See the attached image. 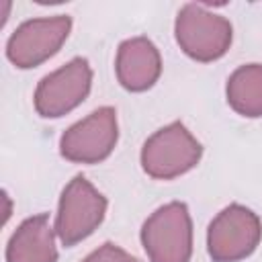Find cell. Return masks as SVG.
Wrapping results in <instances>:
<instances>
[{"mask_svg":"<svg viewBox=\"0 0 262 262\" xmlns=\"http://www.w3.org/2000/svg\"><path fill=\"white\" fill-rule=\"evenodd\" d=\"M106 199L100 194L86 176L76 174L59 196L55 233L66 248L86 239L104 219Z\"/></svg>","mask_w":262,"mask_h":262,"instance_id":"277c9868","label":"cell"},{"mask_svg":"<svg viewBox=\"0 0 262 262\" xmlns=\"http://www.w3.org/2000/svg\"><path fill=\"white\" fill-rule=\"evenodd\" d=\"M227 102L242 117H262V63L237 68L227 80Z\"/></svg>","mask_w":262,"mask_h":262,"instance_id":"8fae6325","label":"cell"},{"mask_svg":"<svg viewBox=\"0 0 262 262\" xmlns=\"http://www.w3.org/2000/svg\"><path fill=\"white\" fill-rule=\"evenodd\" d=\"M115 70L125 90L143 92L158 82L162 74V57L147 37H131L119 45Z\"/></svg>","mask_w":262,"mask_h":262,"instance_id":"9c48e42d","label":"cell"},{"mask_svg":"<svg viewBox=\"0 0 262 262\" xmlns=\"http://www.w3.org/2000/svg\"><path fill=\"white\" fill-rule=\"evenodd\" d=\"M117 139V111L100 106L61 135L59 154L74 164H98L111 156Z\"/></svg>","mask_w":262,"mask_h":262,"instance_id":"8992f818","label":"cell"},{"mask_svg":"<svg viewBox=\"0 0 262 262\" xmlns=\"http://www.w3.org/2000/svg\"><path fill=\"white\" fill-rule=\"evenodd\" d=\"M82 262H141V260L135 258V256H131L129 252H125L117 244L106 242L98 250H94L92 254H88Z\"/></svg>","mask_w":262,"mask_h":262,"instance_id":"7c38bea8","label":"cell"},{"mask_svg":"<svg viewBox=\"0 0 262 262\" xmlns=\"http://www.w3.org/2000/svg\"><path fill=\"white\" fill-rule=\"evenodd\" d=\"M176 41L180 49L196 61H215L223 57L231 45V23L215 12H209L203 4H184L174 25Z\"/></svg>","mask_w":262,"mask_h":262,"instance_id":"3957f363","label":"cell"},{"mask_svg":"<svg viewBox=\"0 0 262 262\" xmlns=\"http://www.w3.org/2000/svg\"><path fill=\"white\" fill-rule=\"evenodd\" d=\"M72 29L68 14L31 18L23 23L6 43V57L20 70L35 68L49 59L63 45Z\"/></svg>","mask_w":262,"mask_h":262,"instance_id":"ba28073f","label":"cell"},{"mask_svg":"<svg viewBox=\"0 0 262 262\" xmlns=\"http://www.w3.org/2000/svg\"><path fill=\"white\" fill-rule=\"evenodd\" d=\"M203 156V145L182 121L158 129L141 147V166L156 180H172L192 170Z\"/></svg>","mask_w":262,"mask_h":262,"instance_id":"6da1fadb","label":"cell"},{"mask_svg":"<svg viewBox=\"0 0 262 262\" xmlns=\"http://www.w3.org/2000/svg\"><path fill=\"white\" fill-rule=\"evenodd\" d=\"M92 70L88 59L74 57L59 70L47 74L35 90V111L45 119H57L74 111L88 96Z\"/></svg>","mask_w":262,"mask_h":262,"instance_id":"52a82bcc","label":"cell"},{"mask_svg":"<svg viewBox=\"0 0 262 262\" xmlns=\"http://www.w3.org/2000/svg\"><path fill=\"white\" fill-rule=\"evenodd\" d=\"M141 244L151 262H188L192 254L188 207L172 201L156 209L141 227Z\"/></svg>","mask_w":262,"mask_h":262,"instance_id":"7a4b0ae2","label":"cell"},{"mask_svg":"<svg viewBox=\"0 0 262 262\" xmlns=\"http://www.w3.org/2000/svg\"><path fill=\"white\" fill-rule=\"evenodd\" d=\"M260 237V217L252 209L233 203L209 223L207 250L213 262H239L258 248Z\"/></svg>","mask_w":262,"mask_h":262,"instance_id":"5b68a950","label":"cell"},{"mask_svg":"<svg viewBox=\"0 0 262 262\" xmlns=\"http://www.w3.org/2000/svg\"><path fill=\"white\" fill-rule=\"evenodd\" d=\"M53 227L47 213L25 219L6 246V262H57Z\"/></svg>","mask_w":262,"mask_h":262,"instance_id":"30bf717a","label":"cell"}]
</instances>
